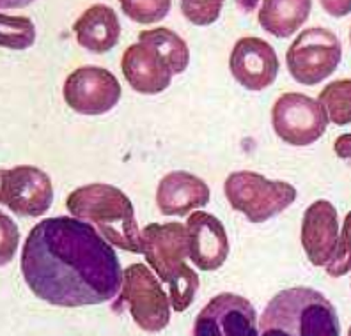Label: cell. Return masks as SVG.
<instances>
[{
  "instance_id": "obj_16",
  "label": "cell",
  "mask_w": 351,
  "mask_h": 336,
  "mask_svg": "<svg viewBox=\"0 0 351 336\" xmlns=\"http://www.w3.org/2000/svg\"><path fill=\"white\" fill-rule=\"evenodd\" d=\"M121 69L133 90L141 94H160L171 86L174 73L162 57L142 43L128 47L121 59Z\"/></svg>"
},
{
  "instance_id": "obj_10",
  "label": "cell",
  "mask_w": 351,
  "mask_h": 336,
  "mask_svg": "<svg viewBox=\"0 0 351 336\" xmlns=\"http://www.w3.org/2000/svg\"><path fill=\"white\" fill-rule=\"evenodd\" d=\"M119 80L114 73L99 66H82L64 81L62 96L71 110L80 115H103L121 99Z\"/></svg>"
},
{
  "instance_id": "obj_4",
  "label": "cell",
  "mask_w": 351,
  "mask_h": 336,
  "mask_svg": "<svg viewBox=\"0 0 351 336\" xmlns=\"http://www.w3.org/2000/svg\"><path fill=\"white\" fill-rule=\"evenodd\" d=\"M66 207L73 218L96 225L110 244L130 253H142L135 209L119 188L107 183L80 186L69 193Z\"/></svg>"
},
{
  "instance_id": "obj_23",
  "label": "cell",
  "mask_w": 351,
  "mask_h": 336,
  "mask_svg": "<svg viewBox=\"0 0 351 336\" xmlns=\"http://www.w3.org/2000/svg\"><path fill=\"white\" fill-rule=\"evenodd\" d=\"M351 271V211L344 218V225L339 234L334 259L330 260L325 272L332 278H341Z\"/></svg>"
},
{
  "instance_id": "obj_21",
  "label": "cell",
  "mask_w": 351,
  "mask_h": 336,
  "mask_svg": "<svg viewBox=\"0 0 351 336\" xmlns=\"http://www.w3.org/2000/svg\"><path fill=\"white\" fill-rule=\"evenodd\" d=\"M0 44L9 50H27L34 44L36 29L27 16L0 14Z\"/></svg>"
},
{
  "instance_id": "obj_28",
  "label": "cell",
  "mask_w": 351,
  "mask_h": 336,
  "mask_svg": "<svg viewBox=\"0 0 351 336\" xmlns=\"http://www.w3.org/2000/svg\"><path fill=\"white\" fill-rule=\"evenodd\" d=\"M348 336H351V328H350V329H348Z\"/></svg>"
},
{
  "instance_id": "obj_24",
  "label": "cell",
  "mask_w": 351,
  "mask_h": 336,
  "mask_svg": "<svg viewBox=\"0 0 351 336\" xmlns=\"http://www.w3.org/2000/svg\"><path fill=\"white\" fill-rule=\"evenodd\" d=\"M181 13L190 23L197 27L211 25L219 20L222 2H181Z\"/></svg>"
},
{
  "instance_id": "obj_27",
  "label": "cell",
  "mask_w": 351,
  "mask_h": 336,
  "mask_svg": "<svg viewBox=\"0 0 351 336\" xmlns=\"http://www.w3.org/2000/svg\"><path fill=\"white\" fill-rule=\"evenodd\" d=\"M322 5L332 16H344L351 11V2H322Z\"/></svg>"
},
{
  "instance_id": "obj_3",
  "label": "cell",
  "mask_w": 351,
  "mask_h": 336,
  "mask_svg": "<svg viewBox=\"0 0 351 336\" xmlns=\"http://www.w3.org/2000/svg\"><path fill=\"white\" fill-rule=\"evenodd\" d=\"M259 336H341L337 310L311 287L280 290L263 310Z\"/></svg>"
},
{
  "instance_id": "obj_14",
  "label": "cell",
  "mask_w": 351,
  "mask_h": 336,
  "mask_svg": "<svg viewBox=\"0 0 351 336\" xmlns=\"http://www.w3.org/2000/svg\"><path fill=\"white\" fill-rule=\"evenodd\" d=\"M190 260L201 271H217L229 255V237L219 218L195 211L186 222Z\"/></svg>"
},
{
  "instance_id": "obj_25",
  "label": "cell",
  "mask_w": 351,
  "mask_h": 336,
  "mask_svg": "<svg viewBox=\"0 0 351 336\" xmlns=\"http://www.w3.org/2000/svg\"><path fill=\"white\" fill-rule=\"evenodd\" d=\"M0 223H2V266H4L14 257V250H16L20 234H18L16 227H14L13 220L9 216L2 214Z\"/></svg>"
},
{
  "instance_id": "obj_22",
  "label": "cell",
  "mask_w": 351,
  "mask_h": 336,
  "mask_svg": "<svg viewBox=\"0 0 351 336\" xmlns=\"http://www.w3.org/2000/svg\"><path fill=\"white\" fill-rule=\"evenodd\" d=\"M172 4L169 0H146V2H121L123 13L133 22L149 25V23L162 22L171 11Z\"/></svg>"
},
{
  "instance_id": "obj_29",
  "label": "cell",
  "mask_w": 351,
  "mask_h": 336,
  "mask_svg": "<svg viewBox=\"0 0 351 336\" xmlns=\"http://www.w3.org/2000/svg\"><path fill=\"white\" fill-rule=\"evenodd\" d=\"M350 41H351V32H350Z\"/></svg>"
},
{
  "instance_id": "obj_12",
  "label": "cell",
  "mask_w": 351,
  "mask_h": 336,
  "mask_svg": "<svg viewBox=\"0 0 351 336\" xmlns=\"http://www.w3.org/2000/svg\"><path fill=\"white\" fill-rule=\"evenodd\" d=\"M234 80L247 90H265L277 80L278 57L274 47L261 38H241L229 57Z\"/></svg>"
},
{
  "instance_id": "obj_15",
  "label": "cell",
  "mask_w": 351,
  "mask_h": 336,
  "mask_svg": "<svg viewBox=\"0 0 351 336\" xmlns=\"http://www.w3.org/2000/svg\"><path fill=\"white\" fill-rule=\"evenodd\" d=\"M210 196V186L184 170L167 174L156 188V205L163 216H189L190 211L206 207Z\"/></svg>"
},
{
  "instance_id": "obj_1",
  "label": "cell",
  "mask_w": 351,
  "mask_h": 336,
  "mask_svg": "<svg viewBox=\"0 0 351 336\" xmlns=\"http://www.w3.org/2000/svg\"><path fill=\"white\" fill-rule=\"evenodd\" d=\"M119 257L107 239L78 218H47L22 250V274L36 298L62 308L112 301L123 287Z\"/></svg>"
},
{
  "instance_id": "obj_13",
  "label": "cell",
  "mask_w": 351,
  "mask_h": 336,
  "mask_svg": "<svg viewBox=\"0 0 351 336\" xmlns=\"http://www.w3.org/2000/svg\"><path fill=\"white\" fill-rule=\"evenodd\" d=\"M300 237L308 262L316 268H326L339 243V220L334 205L328 201L308 205L302 218Z\"/></svg>"
},
{
  "instance_id": "obj_6",
  "label": "cell",
  "mask_w": 351,
  "mask_h": 336,
  "mask_svg": "<svg viewBox=\"0 0 351 336\" xmlns=\"http://www.w3.org/2000/svg\"><path fill=\"white\" fill-rule=\"evenodd\" d=\"M128 308L133 322L142 331L160 333L171 320V299L146 264L135 262L123 272V287L114 310Z\"/></svg>"
},
{
  "instance_id": "obj_20",
  "label": "cell",
  "mask_w": 351,
  "mask_h": 336,
  "mask_svg": "<svg viewBox=\"0 0 351 336\" xmlns=\"http://www.w3.org/2000/svg\"><path fill=\"white\" fill-rule=\"evenodd\" d=\"M317 103L335 126L351 124V78L335 80L317 96Z\"/></svg>"
},
{
  "instance_id": "obj_7",
  "label": "cell",
  "mask_w": 351,
  "mask_h": 336,
  "mask_svg": "<svg viewBox=\"0 0 351 336\" xmlns=\"http://www.w3.org/2000/svg\"><path fill=\"white\" fill-rule=\"evenodd\" d=\"M343 47L337 36L323 27L305 29L287 48L289 75L302 86H317L337 69Z\"/></svg>"
},
{
  "instance_id": "obj_11",
  "label": "cell",
  "mask_w": 351,
  "mask_h": 336,
  "mask_svg": "<svg viewBox=\"0 0 351 336\" xmlns=\"http://www.w3.org/2000/svg\"><path fill=\"white\" fill-rule=\"evenodd\" d=\"M252 302L222 292L208 301L193 322L192 336H259Z\"/></svg>"
},
{
  "instance_id": "obj_8",
  "label": "cell",
  "mask_w": 351,
  "mask_h": 336,
  "mask_svg": "<svg viewBox=\"0 0 351 336\" xmlns=\"http://www.w3.org/2000/svg\"><path fill=\"white\" fill-rule=\"evenodd\" d=\"M328 122L322 105L307 94H282L271 108L274 131L280 140L295 147H305L319 140Z\"/></svg>"
},
{
  "instance_id": "obj_19",
  "label": "cell",
  "mask_w": 351,
  "mask_h": 336,
  "mask_svg": "<svg viewBox=\"0 0 351 336\" xmlns=\"http://www.w3.org/2000/svg\"><path fill=\"white\" fill-rule=\"evenodd\" d=\"M138 43L153 48L167 62L174 75H181V73H184V69L189 68V44L184 43L181 36H178L174 30L167 29V27L142 30V32H138Z\"/></svg>"
},
{
  "instance_id": "obj_2",
  "label": "cell",
  "mask_w": 351,
  "mask_h": 336,
  "mask_svg": "<svg viewBox=\"0 0 351 336\" xmlns=\"http://www.w3.org/2000/svg\"><path fill=\"white\" fill-rule=\"evenodd\" d=\"M142 255L149 268L167 283L172 310L183 313L192 307L201 280L192 268L186 266L190 257L186 225L183 223H149L141 232Z\"/></svg>"
},
{
  "instance_id": "obj_26",
  "label": "cell",
  "mask_w": 351,
  "mask_h": 336,
  "mask_svg": "<svg viewBox=\"0 0 351 336\" xmlns=\"http://www.w3.org/2000/svg\"><path fill=\"white\" fill-rule=\"evenodd\" d=\"M334 151L341 159H351V133L337 136L334 144Z\"/></svg>"
},
{
  "instance_id": "obj_17",
  "label": "cell",
  "mask_w": 351,
  "mask_h": 336,
  "mask_svg": "<svg viewBox=\"0 0 351 336\" xmlns=\"http://www.w3.org/2000/svg\"><path fill=\"white\" fill-rule=\"evenodd\" d=\"M73 32L82 48L93 53H107L119 43L121 23L114 9L95 4L75 22Z\"/></svg>"
},
{
  "instance_id": "obj_5",
  "label": "cell",
  "mask_w": 351,
  "mask_h": 336,
  "mask_svg": "<svg viewBox=\"0 0 351 336\" xmlns=\"http://www.w3.org/2000/svg\"><path fill=\"white\" fill-rule=\"evenodd\" d=\"M227 202L250 223H265L296 201V188L284 181L266 179L256 172H234L223 183Z\"/></svg>"
},
{
  "instance_id": "obj_18",
  "label": "cell",
  "mask_w": 351,
  "mask_h": 336,
  "mask_svg": "<svg viewBox=\"0 0 351 336\" xmlns=\"http://www.w3.org/2000/svg\"><path fill=\"white\" fill-rule=\"evenodd\" d=\"M311 9L313 2L308 0H265L257 13V22L268 34L284 39L307 22Z\"/></svg>"
},
{
  "instance_id": "obj_9",
  "label": "cell",
  "mask_w": 351,
  "mask_h": 336,
  "mask_svg": "<svg viewBox=\"0 0 351 336\" xmlns=\"http://www.w3.org/2000/svg\"><path fill=\"white\" fill-rule=\"evenodd\" d=\"M0 202L18 216H43L53 202L50 175L38 166L20 165L0 172Z\"/></svg>"
}]
</instances>
